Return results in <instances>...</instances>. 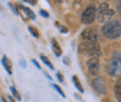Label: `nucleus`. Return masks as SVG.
<instances>
[{
  "label": "nucleus",
  "mask_w": 121,
  "mask_h": 102,
  "mask_svg": "<svg viewBox=\"0 0 121 102\" xmlns=\"http://www.w3.org/2000/svg\"><path fill=\"white\" fill-rule=\"evenodd\" d=\"M56 76H57V79L60 80V82H63V81H64V77H63V75H62L60 73H57Z\"/></svg>",
  "instance_id": "21"
},
{
  "label": "nucleus",
  "mask_w": 121,
  "mask_h": 102,
  "mask_svg": "<svg viewBox=\"0 0 121 102\" xmlns=\"http://www.w3.org/2000/svg\"><path fill=\"white\" fill-rule=\"evenodd\" d=\"M10 91H11V93H13V97H15L16 99H17V100H20V99H22V98H20V94L18 93V92H17V90L15 89L13 86H11V88H10Z\"/></svg>",
  "instance_id": "15"
},
{
  "label": "nucleus",
  "mask_w": 121,
  "mask_h": 102,
  "mask_svg": "<svg viewBox=\"0 0 121 102\" xmlns=\"http://www.w3.org/2000/svg\"><path fill=\"white\" fill-rule=\"evenodd\" d=\"M113 13H114V11L112 9H110L108 4L107 2H102L100 4L98 11H96V17H98L99 22H104L105 20H108L110 17H112Z\"/></svg>",
  "instance_id": "4"
},
{
  "label": "nucleus",
  "mask_w": 121,
  "mask_h": 102,
  "mask_svg": "<svg viewBox=\"0 0 121 102\" xmlns=\"http://www.w3.org/2000/svg\"><path fill=\"white\" fill-rule=\"evenodd\" d=\"M28 30H29L30 33L33 34V36H34V37H38V36H39L38 31H37V30L35 29L34 27H31V26H29V27H28Z\"/></svg>",
  "instance_id": "16"
},
{
  "label": "nucleus",
  "mask_w": 121,
  "mask_h": 102,
  "mask_svg": "<svg viewBox=\"0 0 121 102\" xmlns=\"http://www.w3.org/2000/svg\"><path fill=\"white\" fill-rule=\"evenodd\" d=\"M25 2H27V4H37V0H24Z\"/></svg>",
  "instance_id": "20"
},
{
  "label": "nucleus",
  "mask_w": 121,
  "mask_h": 102,
  "mask_svg": "<svg viewBox=\"0 0 121 102\" xmlns=\"http://www.w3.org/2000/svg\"><path fill=\"white\" fill-rule=\"evenodd\" d=\"M102 33L108 38H118L119 36H121V21L110 20L105 22L102 27Z\"/></svg>",
  "instance_id": "2"
},
{
  "label": "nucleus",
  "mask_w": 121,
  "mask_h": 102,
  "mask_svg": "<svg viewBox=\"0 0 121 102\" xmlns=\"http://www.w3.org/2000/svg\"><path fill=\"white\" fill-rule=\"evenodd\" d=\"M114 95H116L117 101L121 102V80H119L114 86Z\"/></svg>",
  "instance_id": "10"
},
{
  "label": "nucleus",
  "mask_w": 121,
  "mask_h": 102,
  "mask_svg": "<svg viewBox=\"0 0 121 102\" xmlns=\"http://www.w3.org/2000/svg\"><path fill=\"white\" fill-rule=\"evenodd\" d=\"M86 67L87 71L91 75H96L99 74L100 71V63H99V57H90L86 62Z\"/></svg>",
  "instance_id": "6"
},
{
  "label": "nucleus",
  "mask_w": 121,
  "mask_h": 102,
  "mask_svg": "<svg viewBox=\"0 0 121 102\" xmlns=\"http://www.w3.org/2000/svg\"><path fill=\"white\" fill-rule=\"evenodd\" d=\"M92 86H93V89H94L96 92H99L100 94L107 93V86L104 84L102 77H94L93 81H92Z\"/></svg>",
  "instance_id": "7"
},
{
  "label": "nucleus",
  "mask_w": 121,
  "mask_h": 102,
  "mask_svg": "<svg viewBox=\"0 0 121 102\" xmlns=\"http://www.w3.org/2000/svg\"><path fill=\"white\" fill-rule=\"evenodd\" d=\"M2 65H4V67L6 68V71L8 72V74H11L13 73V66H11V62H10V60H9L8 57L6 55L2 56Z\"/></svg>",
  "instance_id": "9"
},
{
  "label": "nucleus",
  "mask_w": 121,
  "mask_h": 102,
  "mask_svg": "<svg viewBox=\"0 0 121 102\" xmlns=\"http://www.w3.org/2000/svg\"><path fill=\"white\" fill-rule=\"evenodd\" d=\"M40 60L43 61L44 63L46 64V65H47V66L51 68V70H54V66H53V64L49 62V60H48V58H47V57H46L45 55H40Z\"/></svg>",
  "instance_id": "14"
},
{
  "label": "nucleus",
  "mask_w": 121,
  "mask_h": 102,
  "mask_svg": "<svg viewBox=\"0 0 121 102\" xmlns=\"http://www.w3.org/2000/svg\"><path fill=\"white\" fill-rule=\"evenodd\" d=\"M9 6H10V8L13 9V13H18V10H17V9H16V8H15V7H13V4H9Z\"/></svg>",
  "instance_id": "22"
},
{
  "label": "nucleus",
  "mask_w": 121,
  "mask_h": 102,
  "mask_svg": "<svg viewBox=\"0 0 121 102\" xmlns=\"http://www.w3.org/2000/svg\"><path fill=\"white\" fill-rule=\"evenodd\" d=\"M72 79H73V83H74V85H75V86H76V89H78V91H80V92H81V93H83V92H84V89H83L82 84H81V82L78 81V76H75V75H74V76L72 77Z\"/></svg>",
  "instance_id": "13"
},
{
  "label": "nucleus",
  "mask_w": 121,
  "mask_h": 102,
  "mask_svg": "<svg viewBox=\"0 0 121 102\" xmlns=\"http://www.w3.org/2000/svg\"><path fill=\"white\" fill-rule=\"evenodd\" d=\"M52 48H53V52L55 53V55L56 56H60L62 55V49H60V47L58 46V44H57L56 39H53L52 40Z\"/></svg>",
  "instance_id": "11"
},
{
  "label": "nucleus",
  "mask_w": 121,
  "mask_h": 102,
  "mask_svg": "<svg viewBox=\"0 0 121 102\" xmlns=\"http://www.w3.org/2000/svg\"><path fill=\"white\" fill-rule=\"evenodd\" d=\"M53 88H54V89L56 90L57 92H58V93L60 94V95H62V98H65V93L64 92H63V91H62V89H60V86H58V85H56V84H53Z\"/></svg>",
  "instance_id": "17"
},
{
  "label": "nucleus",
  "mask_w": 121,
  "mask_h": 102,
  "mask_svg": "<svg viewBox=\"0 0 121 102\" xmlns=\"http://www.w3.org/2000/svg\"><path fill=\"white\" fill-rule=\"evenodd\" d=\"M31 62H33V64H34V65H35V66H36L37 68H40V66H39V64L37 63V61H36V60H33Z\"/></svg>",
  "instance_id": "23"
},
{
  "label": "nucleus",
  "mask_w": 121,
  "mask_h": 102,
  "mask_svg": "<svg viewBox=\"0 0 121 102\" xmlns=\"http://www.w3.org/2000/svg\"><path fill=\"white\" fill-rule=\"evenodd\" d=\"M18 8L22 9V10H24V11H25V13H26L27 15H28V17L31 18L33 20H34L35 18H36V17H35V13H33V11H31V10H30L29 8H27V7H24V6H22V4H18Z\"/></svg>",
  "instance_id": "12"
},
{
  "label": "nucleus",
  "mask_w": 121,
  "mask_h": 102,
  "mask_svg": "<svg viewBox=\"0 0 121 102\" xmlns=\"http://www.w3.org/2000/svg\"><path fill=\"white\" fill-rule=\"evenodd\" d=\"M64 64H66V65H69V62H67V58H66V57L64 58Z\"/></svg>",
  "instance_id": "26"
},
{
  "label": "nucleus",
  "mask_w": 121,
  "mask_h": 102,
  "mask_svg": "<svg viewBox=\"0 0 121 102\" xmlns=\"http://www.w3.org/2000/svg\"><path fill=\"white\" fill-rule=\"evenodd\" d=\"M78 52L82 55L89 56V57H99L101 55L100 45L96 42L91 40H84L78 45Z\"/></svg>",
  "instance_id": "1"
},
{
  "label": "nucleus",
  "mask_w": 121,
  "mask_h": 102,
  "mask_svg": "<svg viewBox=\"0 0 121 102\" xmlns=\"http://www.w3.org/2000/svg\"><path fill=\"white\" fill-rule=\"evenodd\" d=\"M1 101H2V102H7V101H6V99H4V98H1Z\"/></svg>",
  "instance_id": "28"
},
{
  "label": "nucleus",
  "mask_w": 121,
  "mask_h": 102,
  "mask_svg": "<svg viewBox=\"0 0 121 102\" xmlns=\"http://www.w3.org/2000/svg\"><path fill=\"white\" fill-rule=\"evenodd\" d=\"M82 38L84 40H91V42H96V39H98V33H96V30L93 29V28H86V29H84L82 31Z\"/></svg>",
  "instance_id": "8"
},
{
  "label": "nucleus",
  "mask_w": 121,
  "mask_h": 102,
  "mask_svg": "<svg viewBox=\"0 0 121 102\" xmlns=\"http://www.w3.org/2000/svg\"><path fill=\"white\" fill-rule=\"evenodd\" d=\"M117 10L121 15V0H117Z\"/></svg>",
  "instance_id": "18"
},
{
  "label": "nucleus",
  "mask_w": 121,
  "mask_h": 102,
  "mask_svg": "<svg viewBox=\"0 0 121 102\" xmlns=\"http://www.w3.org/2000/svg\"><path fill=\"white\" fill-rule=\"evenodd\" d=\"M24 62H25V61H20V63H22V66H24V67H26V64H25V63H24Z\"/></svg>",
  "instance_id": "27"
},
{
  "label": "nucleus",
  "mask_w": 121,
  "mask_h": 102,
  "mask_svg": "<svg viewBox=\"0 0 121 102\" xmlns=\"http://www.w3.org/2000/svg\"><path fill=\"white\" fill-rule=\"evenodd\" d=\"M107 72L111 76L114 77H118L121 75V58L119 56L116 55L110 60V62L107 65Z\"/></svg>",
  "instance_id": "3"
},
{
  "label": "nucleus",
  "mask_w": 121,
  "mask_h": 102,
  "mask_svg": "<svg viewBox=\"0 0 121 102\" xmlns=\"http://www.w3.org/2000/svg\"><path fill=\"white\" fill-rule=\"evenodd\" d=\"M95 17H96V11H95V8L93 6H90L87 7L84 11H83L82 16H81V20H82L83 24L85 25H90L94 21Z\"/></svg>",
  "instance_id": "5"
},
{
  "label": "nucleus",
  "mask_w": 121,
  "mask_h": 102,
  "mask_svg": "<svg viewBox=\"0 0 121 102\" xmlns=\"http://www.w3.org/2000/svg\"><path fill=\"white\" fill-rule=\"evenodd\" d=\"M8 98H9V101H10V102H16V101H15V99H13V97H11V95H9Z\"/></svg>",
  "instance_id": "24"
},
{
  "label": "nucleus",
  "mask_w": 121,
  "mask_h": 102,
  "mask_svg": "<svg viewBox=\"0 0 121 102\" xmlns=\"http://www.w3.org/2000/svg\"><path fill=\"white\" fill-rule=\"evenodd\" d=\"M39 13H40L42 16H44L45 18H47L48 16H49V15H48V13H47V11H45V10H40V11H39Z\"/></svg>",
  "instance_id": "19"
},
{
  "label": "nucleus",
  "mask_w": 121,
  "mask_h": 102,
  "mask_svg": "<svg viewBox=\"0 0 121 102\" xmlns=\"http://www.w3.org/2000/svg\"><path fill=\"white\" fill-rule=\"evenodd\" d=\"M60 31H63V33H66V31H67V29H66L65 27H62V28H60Z\"/></svg>",
  "instance_id": "25"
}]
</instances>
